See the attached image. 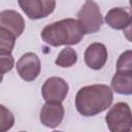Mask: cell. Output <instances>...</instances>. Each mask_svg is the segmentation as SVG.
<instances>
[{"mask_svg": "<svg viewBox=\"0 0 132 132\" xmlns=\"http://www.w3.org/2000/svg\"><path fill=\"white\" fill-rule=\"evenodd\" d=\"M15 39V36L10 31L0 27V54H11Z\"/></svg>", "mask_w": 132, "mask_h": 132, "instance_id": "obj_14", "label": "cell"}, {"mask_svg": "<svg viewBox=\"0 0 132 132\" xmlns=\"http://www.w3.org/2000/svg\"><path fill=\"white\" fill-rule=\"evenodd\" d=\"M15 67L22 79L25 81H33L40 73L41 63L36 54L26 53L19 59Z\"/></svg>", "mask_w": 132, "mask_h": 132, "instance_id": "obj_7", "label": "cell"}, {"mask_svg": "<svg viewBox=\"0 0 132 132\" xmlns=\"http://www.w3.org/2000/svg\"><path fill=\"white\" fill-rule=\"evenodd\" d=\"M19 5L31 20H39L51 14L56 7L53 0H20Z\"/></svg>", "mask_w": 132, "mask_h": 132, "instance_id": "obj_6", "label": "cell"}, {"mask_svg": "<svg viewBox=\"0 0 132 132\" xmlns=\"http://www.w3.org/2000/svg\"><path fill=\"white\" fill-rule=\"evenodd\" d=\"M44 43L52 46L75 45L84 38V31L75 19H63L46 25L41 33Z\"/></svg>", "mask_w": 132, "mask_h": 132, "instance_id": "obj_2", "label": "cell"}, {"mask_svg": "<svg viewBox=\"0 0 132 132\" xmlns=\"http://www.w3.org/2000/svg\"><path fill=\"white\" fill-rule=\"evenodd\" d=\"M0 27L7 29L18 38L25 30V20L15 10H3L0 12Z\"/></svg>", "mask_w": 132, "mask_h": 132, "instance_id": "obj_10", "label": "cell"}, {"mask_svg": "<svg viewBox=\"0 0 132 132\" xmlns=\"http://www.w3.org/2000/svg\"><path fill=\"white\" fill-rule=\"evenodd\" d=\"M53 132H63V131H53Z\"/></svg>", "mask_w": 132, "mask_h": 132, "instance_id": "obj_19", "label": "cell"}, {"mask_svg": "<svg viewBox=\"0 0 132 132\" xmlns=\"http://www.w3.org/2000/svg\"><path fill=\"white\" fill-rule=\"evenodd\" d=\"M14 66V59L11 54H0V74L9 72Z\"/></svg>", "mask_w": 132, "mask_h": 132, "instance_id": "obj_17", "label": "cell"}, {"mask_svg": "<svg viewBox=\"0 0 132 132\" xmlns=\"http://www.w3.org/2000/svg\"><path fill=\"white\" fill-rule=\"evenodd\" d=\"M129 132H131V131H129Z\"/></svg>", "mask_w": 132, "mask_h": 132, "instance_id": "obj_21", "label": "cell"}, {"mask_svg": "<svg viewBox=\"0 0 132 132\" xmlns=\"http://www.w3.org/2000/svg\"><path fill=\"white\" fill-rule=\"evenodd\" d=\"M13 125L14 117L12 112L7 107L0 104V132L9 131L13 127Z\"/></svg>", "mask_w": 132, "mask_h": 132, "instance_id": "obj_15", "label": "cell"}, {"mask_svg": "<svg viewBox=\"0 0 132 132\" xmlns=\"http://www.w3.org/2000/svg\"><path fill=\"white\" fill-rule=\"evenodd\" d=\"M105 122L110 132L131 131V110L126 102H118L109 108Z\"/></svg>", "mask_w": 132, "mask_h": 132, "instance_id": "obj_4", "label": "cell"}, {"mask_svg": "<svg viewBox=\"0 0 132 132\" xmlns=\"http://www.w3.org/2000/svg\"><path fill=\"white\" fill-rule=\"evenodd\" d=\"M108 59V54L105 45L100 42H94L91 43L85 52L84 60L86 65L93 69V70H99L104 67Z\"/></svg>", "mask_w": 132, "mask_h": 132, "instance_id": "obj_8", "label": "cell"}, {"mask_svg": "<svg viewBox=\"0 0 132 132\" xmlns=\"http://www.w3.org/2000/svg\"><path fill=\"white\" fill-rule=\"evenodd\" d=\"M65 114L61 102H45L40 110V122L48 128H56L61 124Z\"/></svg>", "mask_w": 132, "mask_h": 132, "instance_id": "obj_9", "label": "cell"}, {"mask_svg": "<svg viewBox=\"0 0 132 132\" xmlns=\"http://www.w3.org/2000/svg\"><path fill=\"white\" fill-rule=\"evenodd\" d=\"M104 21L114 30H125L131 25V12L127 8L113 7L107 11Z\"/></svg>", "mask_w": 132, "mask_h": 132, "instance_id": "obj_11", "label": "cell"}, {"mask_svg": "<svg viewBox=\"0 0 132 132\" xmlns=\"http://www.w3.org/2000/svg\"><path fill=\"white\" fill-rule=\"evenodd\" d=\"M69 92V86L65 79L57 76L47 78L41 88V94L45 102H63Z\"/></svg>", "mask_w": 132, "mask_h": 132, "instance_id": "obj_5", "label": "cell"}, {"mask_svg": "<svg viewBox=\"0 0 132 132\" xmlns=\"http://www.w3.org/2000/svg\"><path fill=\"white\" fill-rule=\"evenodd\" d=\"M20 132H26V131H20Z\"/></svg>", "mask_w": 132, "mask_h": 132, "instance_id": "obj_20", "label": "cell"}, {"mask_svg": "<svg viewBox=\"0 0 132 132\" xmlns=\"http://www.w3.org/2000/svg\"><path fill=\"white\" fill-rule=\"evenodd\" d=\"M113 100L111 89L102 84L80 88L75 95L76 110L84 117L96 116L110 107Z\"/></svg>", "mask_w": 132, "mask_h": 132, "instance_id": "obj_1", "label": "cell"}, {"mask_svg": "<svg viewBox=\"0 0 132 132\" xmlns=\"http://www.w3.org/2000/svg\"><path fill=\"white\" fill-rule=\"evenodd\" d=\"M117 71L132 72V52L130 50L120 55L117 61Z\"/></svg>", "mask_w": 132, "mask_h": 132, "instance_id": "obj_16", "label": "cell"}, {"mask_svg": "<svg viewBox=\"0 0 132 132\" xmlns=\"http://www.w3.org/2000/svg\"><path fill=\"white\" fill-rule=\"evenodd\" d=\"M2 80H3V74H0V84L2 82Z\"/></svg>", "mask_w": 132, "mask_h": 132, "instance_id": "obj_18", "label": "cell"}, {"mask_svg": "<svg viewBox=\"0 0 132 132\" xmlns=\"http://www.w3.org/2000/svg\"><path fill=\"white\" fill-rule=\"evenodd\" d=\"M76 16L85 34H92L99 31L103 24L100 7L92 0H88L82 4Z\"/></svg>", "mask_w": 132, "mask_h": 132, "instance_id": "obj_3", "label": "cell"}, {"mask_svg": "<svg viewBox=\"0 0 132 132\" xmlns=\"http://www.w3.org/2000/svg\"><path fill=\"white\" fill-rule=\"evenodd\" d=\"M76 62H77V53L75 52V50L69 46L63 48L55 60V64L63 68L71 67Z\"/></svg>", "mask_w": 132, "mask_h": 132, "instance_id": "obj_13", "label": "cell"}, {"mask_svg": "<svg viewBox=\"0 0 132 132\" xmlns=\"http://www.w3.org/2000/svg\"><path fill=\"white\" fill-rule=\"evenodd\" d=\"M110 86L118 94L131 95L132 94V72H120L117 71L111 78Z\"/></svg>", "mask_w": 132, "mask_h": 132, "instance_id": "obj_12", "label": "cell"}]
</instances>
